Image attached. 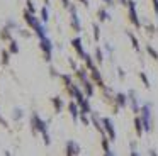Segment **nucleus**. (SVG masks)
Segmentation results:
<instances>
[{"label":"nucleus","mask_w":158,"mask_h":156,"mask_svg":"<svg viewBox=\"0 0 158 156\" xmlns=\"http://www.w3.org/2000/svg\"><path fill=\"white\" fill-rule=\"evenodd\" d=\"M32 129H34V131H38V132H41L43 136H44V134H48V132H46V122H43L39 117L36 116V114L32 116Z\"/></svg>","instance_id":"1"},{"label":"nucleus","mask_w":158,"mask_h":156,"mask_svg":"<svg viewBox=\"0 0 158 156\" xmlns=\"http://www.w3.org/2000/svg\"><path fill=\"white\" fill-rule=\"evenodd\" d=\"M41 49H43L44 54H46V61H50L51 59V41L48 38L41 39Z\"/></svg>","instance_id":"2"},{"label":"nucleus","mask_w":158,"mask_h":156,"mask_svg":"<svg viewBox=\"0 0 158 156\" xmlns=\"http://www.w3.org/2000/svg\"><path fill=\"white\" fill-rule=\"evenodd\" d=\"M129 17H131L134 26H139V20L136 17V12H134V2H129Z\"/></svg>","instance_id":"3"},{"label":"nucleus","mask_w":158,"mask_h":156,"mask_svg":"<svg viewBox=\"0 0 158 156\" xmlns=\"http://www.w3.org/2000/svg\"><path fill=\"white\" fill-rule=\"evenodd\" d=\"M66 153H68V155H78V153H80L78 144H77V143H73V141H70L68 146H66Z\"/></svg>","instance_id":"4"},{"label":"nucleus","mask_w":158,"mask_h":156,"mask_svg":"<svg viewBox=\"0 0 158 156\" xmlns=\"http://www.w3.org/2000/svg\"><path fill=\"white\" fill-rule=\"evenodd\" d=\"M71 10V26L75 31H80V24H78V17H77V12H75V7H70Z\"/></svg>","instance_id":"5"},{"label":"nucleus","mask_w":158,"mask_h":156,"mask_svg":"<svg viewBox=\"0 0 158 156\" xmlns=\"http://www.w3.org/2000/svg\"><path fill=\"white\" fill-rule=\"evenodd\" d=\"M104 126H106V129H107L109 137H110V139H114V137H116V134H114V126H112V122H110L109 119H104Z\"/></svg>","instance_id":"6"},{"label":"nucleus","mask_w":158,"mask_h":156,"mask_svg":"<svg viewBox=\"0 0 158 156\" xmlns=\"http://www.w3.org/2000/svg\"><path fill=\"white\" fill-rule=\"evenodd\" d=\"M71 44L75 46V49H77V53H78L80 56H85V53H83V48H82V41H80V38H75L73 41H71Z\"/></svg>","instance_id":"7"},{"label":"nucleus","mask_w":158,"mask_h":156,"mask_svg":"<svg viewBox=\"0 0 158 156\" xmlns=\"http://www.w3.org/2000/svg\"><path fill=\"white\" fill-rule=\"evenodd\" d=\"M148 119H150V112H148V107H143V120H145V127H146V131H150V124H148Z\"/></svg>","instance_id":"8"},{"label":"nucleus","mask_w":158,"mask_h":156,"mask_svg":"<svg viewBox=\"0 0 158 156\" xmlns=\"http://www.w3.org/2000/svg\"><path fill=\"white\" fill-rule=\"evenodd\" d=\"M53 104H55V110H56V112H61V109H63L61 98H59V97H55V98H53Z\"/></svg>","instance_id":"9"},{"label":"nucleus","mask_w":158,"mask_h":156,"mask_svg":"<svg viewBox=\"0 0 158 156\" xmlns=\"http://www.w3.org/2000/svg\"><path fill=\"white\" fill-rule=\"evenodd\" d=\"M68 109H70V112H71V117H73V120H77V117H78V112H77V107H75V104H73V102H70V104H68Z\"/></svg>","instance_id":"10"},{"label":"nucleus","mask_w":158,"mask_h":156,"mask_svg":"<svg viewBox=\"0 0 158 156\" xmlns=\"http://www.w3.org/2000/svg\"><path fill=\"white\" fill-rule=\"evenodd\" d=\"M92 78H94V81H95V83L102 85V78H100V73H99V71H97L95 68L92 70Z\"/></svg>","instance_id":"11"},{"label":"nucleus","mask_w":158,"mask_h":156,"mask_svg":"<svg viewBox=\"0 0 158 156\" xmlns=\"http://www.w3.org/2000/svg\"><path fill=\"white\" fill-rule=\"evenodd\" d=\"M78 104H80V107H82V112H83V114L90 110V107H89V102H87V100H83V98H82V100H80Z\"/></svg>","instance_id":"12"},{"label":"nucleus","mask_w":158,"mask_h":156,"mask_svg":"<svg viewBox=\"0 0 158 156\" xmlns=\"http://www.w3.org/2000/svg\"><path fill=\"white\" fill-rule=\"evenodd\" d=\"M116 100H117V104L121 105V107H124V105H126V97H124L122 93H117V97H116Z\"/></svg>","instance_id":"13"},{"label":"nucleus","mask_w":158,"mask_h":156,"mask_svg":"<svg viewBox=\"0 0 158 156\" xmlns=\"http://www.w3.org/2000/svg\"><path fill=\"white\" fill-rule=\"evenodd\" d=\"M10 53H14V54H15V53H19V49H17V42H15V41H12V42H10Z\"/></svg>","instance_id":"14"},{"label":"nucleus","mask_w":158,"mask_h":156,"mask_svg":"<svg viewBox=\"0 0 158 156\" xmlns=\"http://www.w3.org/2000/svg\"><path fill=\"white\" fill-rule=\"evenodd\" d=\"M2 63H3V65L9 63V53H7V51H2Z\"/></svg>","instance_id":"15"},{"label":"nucleus","mask_w":158,"mask_h":156,"mask_svg":"<svg viewBox=\"0 0 158 156\" xmlns=\"http://www.w3.org/2000/svg\"><path fill=\"white\" fill-rule=\"evenodd\" d=\"M2 39H10V32H9V27L2 29Z\"/></svg>","instance_id":"16"},{"label":"nucleus","mask_w":158,"mask_h":156,"mask_svg":"<svg viewBox=\"0 0 158 156\" xmlns=\"http://www.w3.org/2000/svg\"><path fill=\"white\" fill-rule=\"evenodd\" d=\"M41 14H43V20H44V22H48V10H46V7H43V9H41Z\"/></svg>","instance_id":"17"},{"label":"nucleus","mask_w":158,"mask_h":156,"mask_svg":"<svg viewBox=\"0 0 158 156\" xmlns=\"http://www.w3.org/2000/svg\"><path fill=\"white\" fill-rule=\"evenodd\" d=\"M78 78L83 81V80H87V75H85V71L83 70H78Z\"/></svg>","instance_id":"18"},{"label":"nucleus","mask_w":158,"mask_h":156,"mask_svg":"<svg viewBox=\"0 0 158 156\" xmlns=\"http://www.w3.org/2000/svg\"><path fill=\"white\" fill-rule=\"evenodd\" d=\"M27 9H29L31 14H34V10L36 9H34V5H32V0H27Z\"/></svg>","instance_id":"19"},{"label":"nucleus","mask_w":158,"mask_h":156,"mask_svg":"<svg viewBox=\"0 0 158 156\" xmlns=\"http://www.w3.org/2000/svg\"><path fill=\"white\" fill-rule=\"evenodd\" d=\"M14 114H15V119H20V117H22V110H20V109H15Z\"/></svg>","instance_id":"20"},{"label":"nucleus","mask_w":158,"mask_h":156,"mask_svg":"<svg viewBox=\"0 0 158 156\" xmlns=\"http://www.w3.org/2000/svg\"><path fill=\"white\" fill-rule=\"evenodd\" d=\"M134 124H136V131H138V134H141V124H139V119L134 120Z\"/></svg>","instance_id":"21"},{"label":"nucleus","mask_w":158,"mask_h":156,"mask_svg":"<svg viewBox=\"0 0 158 156\" xmlns=\"http://www.w3.org/2000/svg\"><path fill=\"white\" fill-rule=\"evenodd\" d=\"M139 77H141V80H143V81H145V85H146V87H150L148 80H146V75H145V73H141V75H139Z\"/></svg>","instance_id":"22"},{"label":"nucleus","mask_w":158,"mask_h":156,"mask_svg":"<svg viewBox=\"0 0 158 156\" xmlns=\"http://www.w3.org/2000/svg\"><path fill=\"white\" fill-rule=\"evenodd\" d=\"M99 17H100V19H107V14H106L104 10H100V12H99Z\"/></svg>","instance_id":"23"},{"label":"nucleus","mask_w":158,"mask_h":156,"mask_svg":"<svg viewBox=\"0 0 158 156\" xmlns=\"http://www.w3.org/2000/svg\"><path fill=\"white\" fill-rule=\"evenodd\" d=\"M148 53H150V54H151V56H153V58H157V56H158L157 53L153 51V48H148Z\"/></svg>","instance_id":"24"},{"label":"nucleus","mask_w":158,"mask_h":156,"mask_svg":"<svg viewBox=\"0 0 158 156\" xmlns=\"http://www.w3.org/2000/svg\"><path fill=\"white\" fill-rule=\"evenodd\" d=\"M63 80H65V83H68V85H70V81H71L68 75H63Z\"/></svg>","instance_id":"25"},{"label":"nucleus","mask_w":158,"mask_h":156,"mask_svg":"<svg viewBox=\"0 0 158 156\" xmlns=\"http://www.w3.org/2000/svg\"><path fill=\"white\" fill-rule=\"evenodd\" d=\"M94 32H95V39L99 38V27L97 26H94Z\"/></svg>","instance_id":"26"},{"label":"nucleus","mask_w":158,"mask_h":156,"mask_svg":"<svg viewBox=\"0 0 158 156\" xmlns=\"http://www.w3.org/2000/svg\"><path fill=\"white\" fill-rule=\"evenodd\" d=\"M153 5H155V12L158 14V0H153Z\"/></svg>","instance_id":"27"},{"label":"nucleus","mask_w":158,"mask_h":156,"mask_svg":"<svg viewBox=\"0 0 158 156\" xmlns=\"http://www.w3.org/2000/svg\"><path fill=\"white\" fill-rule=\"evenodd\" d=\"M0 124H2V126H7V122H5V120L2 119V116H0Z\"/></svg>","instance_id":"28"},{"label":"nucleus","mask_w":158,"mask_h":156,"mask_svg":"<svg viewBox=\"0 0 158 156\" xmlns=\"http://www.w3.org/2000/svg\"><path fill=\"white\" fill-rule=\"evenodd\" d=\"M97 58H99V61H102V54H100V51L97 49Z\"/></svg>","instance_id":"29"},{"label":"nucleus","mask_w":158,"mask_h":156,"mask_svg":"<svg viewBox=\"0 0 158 156\" xmlns=\"http://www.w3.org/2000/svg\"><path fill=\"white\" fill-rule=\"evenodd\" d=\"M63 3H65V5H68V0H63Z\"/></svg>","instance_id":"30"},{"label":"nucleus","mask_w":158,"mask_h":156,"mask_svg":"<svg viewBox=\"0 0 158 156\" xmlns=\"http://www.w3.org/2000/svg\"><path fill=\"white\" fill-rule=\"evenodd\" d=\"M48 2H50V0H46V3H48Z\"/></svg>","instance_id":"31"},{"label":"nucleus","mask_w":158,"mask_h":156,"mask_svg":"<svg viewBox=\"0 0 158 156\" xmlns=\"http://www.w3.org/2000/svg\"><path fill=\"white\" fill-rule=\"evenodd\" d=\"M106 2H110V0H106Z\"/></svg>","instance_id":"32"}]
</instances>
